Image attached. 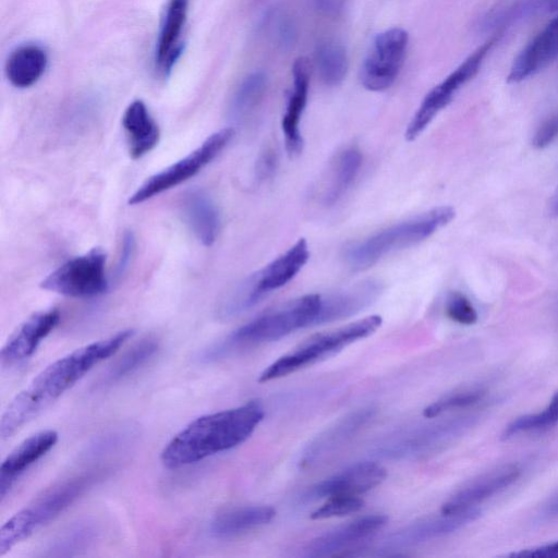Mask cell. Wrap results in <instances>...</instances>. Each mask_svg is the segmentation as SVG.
I'll return each mask as SVG.
<instances>
[{
  "label": "cell",
  "instance_id": "obj_43",
  "mask_svg": "<svg viewBox=\"0 0 558 558\" xmlns=\"http://www.w3.org/2000/svg\"><path fill=\"white\" fill-rule=\"evenodd\" d=\"M548 210L551 216L558 217V186L549 201Z\"/></svg>",
  "mask_w": 558,
  "mask_h": 558
},
{
  "label": "cell",
  "instance_id": "obj_14",
  "mask_svg": "<svg viewBox=\"0 0 558 558\" xmlns=\"http://www.w3.org/2000/svg\"><path fill=\"white\" fill-rule=\"evenodd\" d=\"M515 464L497 468L471 481L454 493L441 507L444 513H456L476 508L484 500L511 486L520 476Z\"/></svg>",
  "mask_w": 558,
  "mask_h": 558
},
{
  "label": "cell",
  "instance_id": "obj_44",
  "mask_svg": "<svg viewBox=\"0 0 558 558\" xmlns=\"http://www.w3.org/2000/svg\"><path fill=\"white\" fill-rule=\"evenodd\" d=\"M546 511L550 515L558 514V494L548 504Z\"/></svg>",
  "mask_w": 558,
  "mask_h": 558
},
{
  "label": "cell",
  "instance_id": "obj_19",
  "mask_svg": "<svg viewBox=\"0 0 558 558\" xmlns=\"http://www.w3.org/2000/svg\"><path fill=\"white\" fill-rule=\"evenodd\" d=\"M310 69V62L305 57L296 58L292 65V90L281 121L286 147L289 155L292 156L298 155L303 147L300 121L307 102Z\"/></svg>",
  "mask_w": 558,
  "mask_h": 558
},
{
  "label": "cell",
  "instance_id": "obj_11",
  "mask_svg": "<svg viewBox=\"0 0 558 558\" xmlns=\"http://www.w3.org/2000/svg\"><path fill=\"white\" fill-rule=\"evenodd\" d=\"M473 416H461L452 420L422 426L398 440H392L383 447V454L393 458L421 456L433 451L461 434L472 425Z\"/></svg>",
  "mask_w": 558,
  "mask_h": 558
},
{
  "label": "cell",
  "instance_id": "obj_37",
  "mask_svg": "<svg viewBox=\"0 0 558 558\" xmlns=\"http://www.w3.org/2000/svg\"><path fill=\"white\" fill-rule=\"evenodd\" d=\"M558 136V114L546 119L534 134L532 145L542 149L549 146Z\"/></svg>",
  "mask_w": 558,
  "mask_h": 558
},
{
  "label": "cell",
  "instance_id": "obj_22",
  "mask_svg": "<svg viewBox=\"0 0 558 558\" xmlns=\"http://www.w3.org/2000/svg\"><path fill=\"white\" fill-rule=\"evenodd\" d=\"M180 209L196 239L210 246L220 229L219 210L211 197L201 189L189 190L181 197Z\"/></svg>",
  "mask_w": 558,
  "mask_h": 558
},
{
  "label": "cell",
  "instance_id": "obj_30",
  "mask_svg": "<svg viewBox=\"0 0 558 558\" xmlns=\"http://www.w3.org/2000/svg\"><path fill=\"white\" fill-rule=\"evenodd\" d=\"M267 89V75L263 71L248 74L236 88L231 102L230 116L235 121L250 117L260 101Z\"/></svg>",
  "mask_w": 558,
  "mask_h": 558
},
{
  "label": "cell",
  "instance_id": "obj_38",
  "mask_svg": "<svg viewBox=\"0 0 558 558\" xmlns=\"http://www.w3.org/2000/svg\"><path fill=\"white\" fill-rule=\"evenodd\" d=\"M270 26L274 37L281 46H290L295 36L294 26L284 15L270 16Z\"/></svg>",
  "mask_w": 558,
  "mask_h": 558
},
{
  "label": "cell",
  "instance_id": "obj_16",
  "mask_svg": "<svg viewBox=\"0 0 558 558\" xmlns=\"http://www.w3.org/2000/svg\"><path fill=\"white\" fill-rule=\"evenodd\" d=\"M558 58V14L519 52L509 70L508 83H519L538 73Z\"/></svg>",
  "mask_w": 558,
  "mask_h": 558
},
{
  "label": "cell",
  "instance_id": "obj_24",
  "mask_svg": "<svg viewBox=\"0 0 558 558\" xmlns=\"http://www.w3.org/2000/svg\"><path fill=\"white\" fill-rule=\"evenodd\" d=\"M276 510L269 506H245L225 511L214 518L210 534L229 538L269 523Z\"/></svg>",
  "mask_w": 558,
  "mask_h": 558
},
{
  "label": "cell",
  "instance_id": "obj_4",
  "mask_svg": "<svg viewBox=\"0 0 558 558\" xmlns=\"http://www.w3.org/2000/svg\"><path fill=\"white\" fill-rule=\"evenodd\" d=\"M456 211L450 206H439L384 229L345 250L344 258L353 269H365L387 254L418 243L454 218Z\"/></svg>",
  "mask_w": 558,
  "mask_h": 558
},
{
  "label": "cell",
  "instance_id": "obj_18",
  "mask_svg": "<svg viewBox=\"0 0 558 558\" xmlns=\"http://www.w3.org/2000/svg\"><path fill=\"white\" fill-rule=\"evenodd\" d=\"M388 521L384 514H369L343 524L313 539L306 547L307 557L336 556L337 551L361 542L381 530Z\"/></svg>",
  "mask_w": 558,
  "mask_h": 558
},
{
  "label": "cell",
  "instance_id": "obj_13",
  "mask_svg": "<svg viewBox=\"0 0 558 558\" xmlns=\"http://www.w3.org/2000/svg\"><path fill=\"white\" fill-rule=\"evenodd\" d=\"M387 476L386 469L375 462H360L317 483L307 493L310 499L335 495H357L380 485Z\"/></svg>",
  "mask_w": 558,
  "mask_h": 558
},
{
  "label": "cell",
  "instance_id": "obj_1",
  "mask_svg": "<svg viewBox=\"0 0 558 558\" xmlns=\"http://www.w3.org/2000/svg\"><path fill=\"white\" fill-rule=\"evenodd\" d=\"M133 333V329L121 330L106 339L81 347L49 364L14 397L3 412L0 422L1 437H11L36 417L88 371L114 354Z\"/></svg>",
  "mask_w": 558,
  "mask_h": 558
},
{
  "label": "cell",
  "instance_id": "obj_39",
  "mask_svg": "<svg viewBox=\"0 0 558 558\" xmlns=\"http://www.w3.org/2000/svg\"><path fill=\"white\" fill-rule=\"evenodd\" d=\"M135 250V238L132 231H125L122 241L120 255L116 267V278H120L128 269Z\"/></svg>",
  "mask_w": 558,
  "mask_h": 558
},
{
  "label": "cell",
  "instance_id": "obj_10",
  "mask_svg": "<svg viewBox=\"0 0 558 558\" xmlns=\"http://www.w3.org/2000/svg\"><path fill=\"white\" fill-rule=\"evenodd\" d=\"M409 34L392 27L376 35L361 66L362 85L371 92H383L397 80L404 63Z\"/></svg>",
  "mask_w": 558,
  "mask_h": 558
},
{
  "label": "cell",
  "instance_id": "obj_28",
  "mask_svg": "<svg viewBox=\"0 0 558 558\" xmlns=\"http://www.w3.org/2000/svg\"><path fill=\"white\" fill-rule=\"evenodd\" d=\"M362 165L361 151L355 147L344 149L338 156L329 187L324 196L328 206L338 203L347 193L359 174Z\"/></svg>",
  "mask_w": 558,
  "mask_h": 558
},
{
  "label": "cell",
  "instance_id": "obj_41",
  "mask_svg": "<svg viewBox=\"0 0 558 558\" xmlns=\"http://www.w3.org/2000/svg\"><path fill=\"white\" fill-rule=\"evenodd\" d=\"M277 165V157L274 150L266 149L259 157L256 163V177L258 180H265L269 178Z\"/></svg>",
  "mask_w": 558,
  "mask_h": 558
},
{
  "label": "cell",
  "instance_id": "obj_25",
  "mask_svg": "<svg viewBox=\"0 0 558 558\" xmlns=\"http://www.w3.org/2000/svg\"><path fill=\"white\" fill-rule=\"evenodd\" d=\"M556 11H558V0H512L484 15L478 27L482 31H496Z\"/></svg>",
  "mask_w": 558,
  "mask_h": 558
},
{
  "label": "cell",
  "instance_id": "obj_42",
  "mask_svg": "<svg viewBox=\"0 0 558 558\" xmlns=\"http://www.w3.org/2000/svg\"><path fill=\"white\" fill-rule=\"evenodd\" d=\"M344 1L345 0H313V4L319 14L336 17L342 12Z\"/></svg>",
  "mask_w": 558,
  "mask_h": 558
},
{
  "label": "cell",
  "instance_id": "obj_8",
  "mask_svg": "<svg viewBox=\"0 0 558 558\" xmlns=\"http://www.w3.org/2000/svg\"><path fill=\"white\" fill-rule=\"evenodd\" d=\"M108 284L106 253L100 247L66 260L40 282L44 290L75 299L97 296Z\"/></svg>",
  "mask_w": 558,
  "mask_h": 558
},
{
  "label": "cell",
  "instance_id": "obj_15",
  "mask_svg": "<svg viewBox=\"0 0 558 558\" xmlns=\"http://www.w3.org/2000/svg\"><path fill=\"white\" fill-rule=\"evenodd\" d=\"M308 258L307 242L305 239H299L284 254L247 277V282L257 302L267 293L280 289L291 281L307 263Z\"/></svg>",
  "mask_w": 558,
  "mask_h": 558
},
{
  "label": "cell",
  "instance_id": "obj_29",
  "mask_svg": "<svg viewBox=\"0 0 558 558\" xmlns=\"http://www.w3.org/2000/svg\"><path fill=\"white\" fill-rule=\"evenodd\" d=\"M315 63L322 81L328 86H337L348 72L347 50L340 43L325 40L315 50Z\"/></svg>",
  "mask_w": 558,
  "mask_h": 558
},
{
  "label": "cell",
  "instance_id": "obj_20",
  "mask_svg": "<svg viewBox=\"0 0 558 558\" xmlns=\"http://www.w3.org/2000/svg\"><path fill=\"white\" fill-rule=\"evenodd\" d=\"M189 0H170L162 17L155 50V62L167 76L183 52L181 36L186 22Z\"/></svg>",
  "mask_w": 558,
  "mask_h": 558
},
{
  "label": "cell",
  "instance_id": "obj_9",
  "mask_svg": "<svg viewBox=\"0 0 558 558\" xmlns=\"http://www.w3.org/2000/svg\"><path fill=\"white\" fill-rule=\"evenodd\" d=\"M497 39L496 36H493L476 48L459 66L426 94L407 128L404 135L408 141H414L450 104L462 86L477 74Z\"/></svg>",
  "mask_w": 558,
  "mask_h": 558
},
{
  "label": "cell",
  "instance_id": "obj_35",
  "mask_svg": "<svg viewBox=\"0 0 558 558\" xmlns=\"http://www.w3.org/2000/svg\"><path fill=\"white\" fill-rule=\"evenodd\" d=\"M446 315L461 325H473L477 322V312L471 301L460 292H451L445 305Z\"/></svg>",
  "mask_w": 558,
  "mask_h": 558
},
{
  "label": "cell",
  "instance_id": "obj_34",
  "mask_svg": "<svg viewBox=\"0 0 558 558\" xmlns=\"http://www.w3.org/2000/svg\"><path fill=\"white\" fill-rule=\"evenodd\" d=\"M364 500L357 495H335L327 498V501L312 512L314 520L342 517L360 511Z\"/></svg>",
  "mask_w": 558,
  "mask_h": 558
},
{
  "label": "cell",
  "instance_id": "obj_17",
  "mask_svg": "<svg viewBox=\"0 0 558 558\" xmlns=\"http://www.w3.org/2000/svg\"><path fill=\"white\" fill-rule=\"evenodd\" d=\"M477 508L456 513H444L414 522L392 534L386 548L407 547L450 534L478 518Z\"/></svg>",
  "mask_w": 558,
  "mask_h": 558
},
{
  "label": "cell",
  "instance_id": "obj_27",
  "mask_svg": "<svg viewBox=\"0 0 558 558\" xmlns=\"http://www.w3.org/2000/svg\"><path fill=\"white\" fill-rule=\"evenodd\" d=\"M372 414L373 411L371 409L357 411L338 422L333 427L327 429L308 446L303 454L302 463L311 464L317 458L319 459L322 456L326 454L363 426L369 417H372Z\"/></svg>",
  "mask_w": 558,
  "mask_h": 558
},
{
  "label": "cell",
  "instance_id": "obj_36",
  "mask_svg": "<svg viewBox=\"0 0 558 558\" xmlns=\"http://www.w3.org/2000/svg\"><path fill=\"white\" fill-rule=\"evenodd\" d=\"M93 535V531L89 526H77L74 530L69 531L60 541L57 542L56 546L52 547L53 550L68 551L66 555H70L71 550H78L83 545H86Z\"/></svg>",
  "mask_w": 558,
  "mask_h": 558
},
{
  "label": "cell",
  "instance_id": "obj_5",
  "mask_svg": "<svg viewBox=\"0 0 558 558\" xmlns=\"http://www.w3.org/2000/svg\"><path fill=\"white\" fill-rule=\"evenodd\" d=\"M98 477L99 473H88L60 483L16 512L0 529V556L58 517Z\"/></svg>",
  "mask_w": 558,
  "mask_h": 558
},
{
  "label": "cell",
  "instance_id": "obj_33",
  "mask_svg": "<svg viewBox=\"0 0 558 558\" xmlns=\"http://www.w3.org/2000/svg\"><path fill=\"white\" fill-rule=\"evenodd\" d=\"M484 396L485 390L481 388H470L451 392L426 407L423 411V415L427 418H433L448 411L468 408L480 402Z\"/></svg>",
  "mask_w": 558,
  "mask_h": 558
},
{
  "label": "cell",
  "instance_id": "obj_31",
  "mask_svg": "<svg viewBox=\"0 0 558 558\" xmlns=\"http://www.w3.org/2000/svg\"><path fill=\"white\" fill-rule=\"evenodd\" d=\"M158 350L155 339H144L125 352L106 373L102 385H111L145 364Z\"/></svg>",
  "mask_w": 558,
  "mask_h": 558
},
{
  "label": "cell",
  "instance_id": "obj_2",
  "mask_svg": "<svg viewBox=\"0 0 558 558\" xmlns=\"http://www.w3.org/2000/svg\"><path fill=\"white\" fill-rule=\"evenodd\" d=\"M264 417L257 401L197 417L180 430L161 451L168 469L196 463L245 441Z\"/></svg>",
  "mask_w": 558,
  "mask_h": 558
},
{
  "label": "cell",
  "instance_id": "obj_40",
  "mask_svg": "<svg viewBox=\"0 0 558 558\" xmlns=\"http://www.w3.org/2000/svg\"><path fill=\"white\" fill-rule=\"evenodd\" d=\"M508 556L519 558H558V541L511 553Z\"/></svg>",
  "mask_w": 558,
  "mask_h": 558
},
{
  "label": "cell",
  "instance_id": "obj_26",
  "mask_svg": "<svg viewBox=\"0 0 558 558\" xmlns=\"http://www.w3.org/2000/svg\"><path fill=\"white\" fill-rule=\"evenodd\" d=\"M48 58L37 45H24L16 48L5 63V75L10 83L19 88L34 85L44 74Z\"/></svg>",
  "mask_w": 558,
  "mask_h": 558
},
{
  "label": "cell",
  "instance_id": "obj_21",
  "mask_svg": "<svg viewBox=\"0 0 558 558\" xmlns=\"http://www.w3.org/2000/svg\"><path fill=\"white\" fill-rule=\"evenodd\" d=\"M58 441L52 429L38 432L15 447L0 466V497L3 499L16 478L33 463L44 457Z\"/></svg>",
  "mask_w": 558,
  "mask_h": 558
},
{
  "label": "cell",
  "instance_id": "obj_3",
  "mask_svg": "<svg viewBox=\"0 0 558 558\" xmlns=\"http://www.w3.org/2000/svg\"><path fill=\"white\" fill-rule=\"evenodd\" d=\"M322 305L323 294L319 293L290 301L241 326L223 341L206 350L202 359L217 360L238 347L279 340L298 329L320 325Z\"/></svg>",
  "mask_w": 558,
  "mask_h": 558
},
{
  "label": "cell",
  "instance_id": "obj_23",
  "mask_svg": "<svg viewBox=\"0 0 558 558\" xmlns=\"http://www.w3.org/2000/svg\"><path fill=\"white\" fill-rule=\"evenodd\" d=\"M122 125L133 159L142 158L157 146L159 128L142 100H134L128 106L122 117Z\"/></svg>",
  "mask_w": 558,
  "mask_h": 558
},
{
  "label": "cell",
  "instance_id": "obj_7",
  "mask_svg": "<svg viewBox=\"0 0 558 558\" xmlns=\"http://www.w3.org/2000/svg\"><path fill=\"white\" fill-rule=\"evenodd\" d=\"M233 135L231 128L213 133L189 155L149 177L130 196L129 204H142L194 177L225 149Z\"/></svg>",
  "mask_w": 558,
  "mask_h": 558
},
{
  "label": "cell",
  "instance_id": "obj_6",
  "mask_svg": "<svg viewBox=\"0 0 558 558\" xmlns=\"http://www.w3.org/2000/svg\"><path fill=\"white\" fill-rule=\"evenodd\" d=\"M381 325L379 315L367 316L335 330L315 335L293 351L271 363L259 375L258 381H270L333 355L347 345L368 337Z\"/></svg>",
  "mask_w": 558,
  "mask_h": 558
},
{
  "label": "cell",
  "instance_id": "obj_32",
  "mask_svg": "<svg viewBox=\"0 0 558 558\" xmlns=\"http://www.w3.org/2000/svg\"><path fill=\"white\" fill-rule=\"evenodd\" d=\"M556 424H558V391L541 412L519 416L509 423L502 433V438L508 439L522 433L547 429Z\"/></svg>",
  "mask_w": 558,
  "mask_h": 558
},
{
  "label": "cell",
  "instance_id": "obj_12",
  "mask_svg": "<svg viewBox=\"0 0 558 558\" xmlns=\"http://www.w3.org/2000/svg\"><path fill=\"white\" fill-rule=\"evenodd\" d=\"M60 311L49 308L29 316L8 339L1 350L3 366H12L31 357L39 343L56 328L60 322Z\"/></svg>",
  "mask_w": 558,
  "mask_h": 558
}]
</instances>
